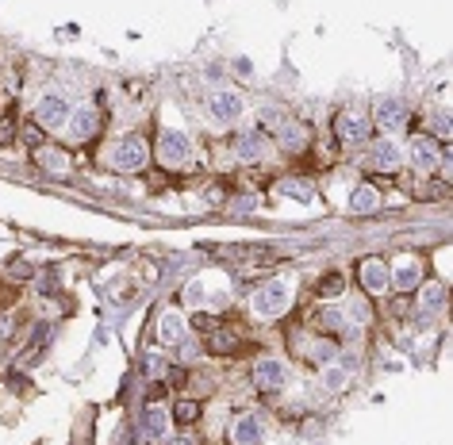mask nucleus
I'll list each match as a JSON object with an SVG mask.
<instances>
[{
  "instance_id": "f257e3e1",
  "label": "nucleus",
  "mask_w": 453,
  "mask_h": 445,
  "mask_svg": "<svg viewBox=\"0 0 453 445\" xmlns=\"http://www.w3.org/2000/svg\"><path fill=\"white\" fill-rule=\"evenodd\" d=\"M288 300H292L288 284H285V280H269V284H261V288L253 292V315H261V319H280V315L288 311Z\"/></svg>"
},
{
  "instance_id": "f03ea898",
  "label": "nucleus",
  "mask_w": 453,
  "mask_h": 445,
  "mask_svg": "<svg viewBox=\"0 0 453 445\" xmlns=\"http://www.w3.org/2000/svg\"><path fill=\"white\" fill-rule=\"evenodd\" d=\"M192 154V142L185 138V131H162L158 138V162L169 165V169H181Z\"/></svg>"
},
{
  "instance_id": "7ed1b4c3",
  "label": "nucleus",
  "mask_w": 453,
  "mask_h": 445,
  "mask_svg": "<svg viewBox=\"0 0 453 445\" xmlns=\"http://www.w3.org/2000/svg\"><path fill=\"white\" fill-rule=\"evenodd\" d=\"M143 165H146V142L143 138H124L111 150V169H119V173H138Z\"/></svg>"
},
{
  "instance_id": "20e7f679",
  "label": "nucleus",
  "mask_w": 453,
  "mask_h": 445,
  "mask_svg": "<svg viewBox=\"0 0 453 445\" xmlns=\"http://www.w3.org/2000/svg\"><path fill=\"white\" fill-rule=\"evenodd\" d=\"M35 119H39L43 127L58 131V127H65V119H70V104H65L58 92H46L39 100V108H35Z\"/></svg>"
},
{
  "instance_id": "39448f33",
  "label": "nucleus",
  "mask_w": 453,
  "mask_h": 445,
  "mask_svg": "<svg viewBox=\"0 0 453 445\" xmlns=\"http://www.w3.org/2000/svg\"><path fill=\"white\" fill-rule=\"evenodd\" d=\"M207 111H212V119L215 123H234V119H239L242 116V97H239V92H215V97L212 100H207Z\"/></svg>"
},
{
  "instance_id": "423d86ee",
  "label": "nucleus",
  "mask_w": 453,
  "mask_h": 445,
  "mask_svg": "<svg viewBox=\"0 0 453 445\" xmlns=\"http://www.w3.org/2000/svg\"><path fill=\"white\" fill-rule=\"evenodd\" d=\"M65 135H70L73 142H89L92 135H97V127H100V119H97V111L92 108H77V111H70V119H65Z\"/></svg>"
},
{
  "instance_id": "0eeeda50",
  "label": "nucleus",
  "mask_w": 453,
  "mask_h": 445,
  "mask_svg": "<svg viewBox=\"0 0 453 445\" xmlns=\"http://www.w3.org/2000/svg\"><path fill=\"white\" fill-rule=\"evenodd\" d=\"M361 284H365V292H369V296H381V292H388V284H392L388 265L376 261V258H369V261L361 265Z\"/></svg>"
},
{
  "instance_id": "6e6552de",
  "label": "nucleus",
  "mask_w": 453,
  "mask_h": 445,
  "mask_svg": "<svg viewBox=\"0 0 453 445\" xmlns=\"http://www.w3.org/2000/svg\"><path fill=\"white\" fill-rule=\"evenodd\" d=\"M285 380H288L285 361H273V357H269V361L258 365V388H261V392H280Z\"/></svg>"
},
{
  "instance_id": "1a4fd4ad",
  "label": "nucleus",
  "mask_w": 453,
  "mask_h": 445,
  "mask_svg": "<svg viewBox=\"0 0 453 445\" xmlns=\"http://www.w3.org/2000/svg\"><path fill=\"white\" fill-rule=\"evenodd\" d=\"M165 434H169V414H165V407H146V411H143V438L162 441Z\"/></svg>"
},
{
  "instance_id": "9d476101",
  "label": "nucleus",
  "mask_w": 453,
  "mask_h": 445,
  "mask_svg": "<svg viewBox=\"0 0 453 445\" xmlns=\"http://www.w3.org/2000/svg\"><path fill=\"white\" fill-rule=\"evenodd\" d=\"M403 162V150L395 146V142H373V150H369V165H376V169H395Z\"/></svg>"
},
{
  "instance_id": "9b49d317",
  "label": "nucleus",
  "mask_w": 453,
  "mask_h": 445,
  "mask_svg": "<svg viewBox=\"0 0 453 445\" xmlns=\"http://www.w3.org/2000/svg\"><path fill=\"white\" fill-rule=\"evenodd\" d=\"M403 116H408V111H403V104L400 100H376V123H381L384 131H400L403 127Z\"/></svg>"
},
{
  "instance_id": "f8f14e48",
  "label": "nucleus",
  "mask_w": 453,
  "mask_h": 445,
  "mask_svg": "<svg viewBox=\"0 0 453 445\" xmlns=\"http://www.w3.org/2000/svg\"><path fill=\"white\" fill-rule=\"evenodd\" d=\"M261 154H266V138H261L258 131H246V135L234 138V158H242V162H258Z\"/></svg>"
},
{
  "instance_id": "ddd939ff",
  "label": "nucleus",
  "mask_w": 453,
  "mask_h": 445,
  "mask_svg": "<svg viewBox=\"0 0 453 445\" xmlns=\"http://www.w3.org/2000/svg\"><path fill=\"white\" fill-rule=\"evenodd\" d=\"M369 135V123L361 116H354V111H346V116H338V138L342 142H361Z\"/></svg>"
},
{
  "instance_id": "4468645a",
  "label": "nucleus",
  "mask_w": 453,
  "mask_h": 445,
  "mask_svg": "<svg viewBox=\"0 0 453 445\" xmlns=\"http://www.w3.org/2000/svg\"><path fill=\"white\" fill-rule=\"evenodd\" d=\"M411 162L419 165V169H434L442 162V154H438V146H434V138H415L411 142Z\"/></svg>"
},
{
  "instance_id": "2eb2a0df",
  "label": "nucleus",
  "mask_w": 453,
  "mask_h": 445,
  "mask_svg": "<svg viewBox=\"0 0 453 445\" xmlns=\"http://www.w3.org/2000/svg\"><path fill=\"white\" fill-rule=\"evenodd\" d=\"M258 438H261V422L253 419V414H246V419L234 422V430H231L234 445H258Z\"/></svg>"
},
{
  "instance_id": "dca6fc26",
  "label": "nucleus",
  "mask_w": 453,
  "mask_h": 445,
  "mask_svg": "<svg viewBox=\"0 0 453 445\" xmlns=\"http://www.w3.org/2000/svg\"><path fill=\"white\" fill-rule=\"evenodd\" d=\"M419 307H422V315H438V311L446 307V288H442V284H422Z\"/></svg>"
},
{
  "instance_id": "f3484780",
  "label": "nucleus",
  "mask_w": 453,
  "mask_h": 445,
  "mask_svg": "<svg viewBox=\"0 0 453 445\" xmlns=\"http://www.w3.org/2000/svg\"><path fill=\"white\" fill-rule=\"evenodd\" d=\"M350 207H354L357 215H369V211H376V207H381V192H376L373 185H361V188L350 196Z\"/></svg>"
},
{
  "instance_id": "a211bd4d",
  "label": "nucleus",
  "mask_w": 453,
  "mask_h": 445,
  "mask_svg": "<svg viewBox=\"0 0 453 445\" xmlns=\"http://www.w3.org/2000/svg\"><path fill=\"white\" fill-rule=\"evenodd\" d=\"M158 334H162V342H181V338H185V315H177V311H165V315H162V326H158Z\"/></svg>"
},
{
  "instance_id": "6ab92c4d",
  "label": "nucleus",
  "mask_w": 453,
  "mask_h": 445,
  "mask_svg": "<svg viewBox=\"0 0 453 445\" xmlns=\"http://www.w3.org/2000/svg\"><path fill=\"white\" fill-rule=\"evenodd\" d=\"M392 284H395V288H403V292L419 288V265H415V261H400V265H395V273H392Z\"/></svg>"
},
{
  "instance_id": "aec40b11",
  "label": "nucleus",
  "mask_w": 453,
  "mask_h": 445,
  "mask_svg": "<svg viewBox=\"0 0 453 445\" xmlns=\"http://www.w3.org/2000/svg\"><path fill=\"white\" fill-rule=\"evenodd\" d=\"M280 196H288V200H300V204H311V185L307 181H280L277 185Z\"/></svg>"
},
{
  "instance_id": "412c9836",
  "label": "nucleus",
  "mask_w": 453,
  "mask_h": 445,
  "mask_svg": "<svg viewBox=\"0 0 453 445\" xmlns=\"http://www.w3.org/2000/svg\"><path fill=\"white\" fill-rule=\"evenodd\" d=\"M304 142H307V135L300 127H292V123L280 127V146H285V150H304Z\"/></svg>"
},
{
  "instance_id": "4be33fe9",
  "label": "nucleus",
  "mask_w": 453,
  "mask_h": 445,
  "mask_svg": "<svg viewBox=\"0 0 453 445\" xmlns=\"http://www.w3.org/2000/svg\"><path fill=\"white\" fill-rule=\"evenodd\" d=\"M323 388H327V392H342V388H346V368L327 365L323 368Z\"/></svg>"
},
{
  "instance_id": "5701e85b",
  "label": "nucleus",
  "mask_w": 453,
  "mask_h": 445,
  "mask_svg": "<svg viewBox=\"0 0 453 445\" xmlns=\"http://www.w3.org/2000/svg\"><path fill=\"white\" fill-rule=\"evenodd\" d=\"M39 165L50 169V173H65V154H62V150H43V154H39Z\"/></svg>"
},
{
  "instance_id": "b1692460",
  "label": "nucleus",
  "mask_w": 453,
  "mask_h": 445,
  "mask_svg": "<svg viewBox=\"0 0 453 445\" xmlns=\"http://www.w3.org/2000/svg\"><path fill=\"white\" fill-rule=\"evenodd\" d=\"M173 414H177V422H196V419H200V407L185 400V403H177V411H173Z\"/></svg>"
},
{
  "instance_id": "393cba45",
  "label": "nucleus",
  "mask_w": 453,
  "mask_h": 445,
  "mask_svg": "<svg viewBox=\"0 0 453 445\" xmlns=\"http://www.w3.org/2000/svg\"><path fill=\"white\" fill-rule=\"evenodd\" d=\"M319 323H323V326H330V330H338V326L346 323V319H342V311H334V307H323V311H319Z\"/></svg>"
},
{
  "instance_id": "a878e982",
  "label": "nucleus",
  "mask_w": 453,
  "mask_h": 445,
  "mask_svg": "<svg viewBox=\"0 0 453 445\" xmlns=\"http://www.w3.org/2000/svg\"><path fill=\"white\" fill-rule=\"evenodd\" d=\"M319 292H323V296H338V292H342V277H338V273H330V277H323V284H319Z\"/></svg>"
},
{
  "instance_id": "bb28decb",
  "label": "nucleus",
  "mask_w": 453,
  "mask_h": 445,
  "mask_svg": "<svg viewBox=\"0 0 453 445\" xmlns=\"http://www.w3.org/2000/svg\"><path fill=\"white\" fill-rule=\"evenodd\" d=\"M231 346H234L231 334H223V330H215V334H212V349H219V353H223V349H231Z\"/></svg>"
},
{
  "instance_id": "cd10ccee",
  "label": "nucleus",
  "mask_w": 453,
  "mask_h": 445,
  "mask_svg": "<svg viewBox=\"0 0 453 445\" xmlns=\"http://www.w3.org/2000/svg\"><path fill=\"white\" fill-rule=\"evenodd\" d=\"M430 127H434V135H442V138H446V135H449V119H446V116H442V111H438V116H434V119H430Z\"/></svg>"
},
{
  "instance_id": "c85d7f7f",
  "label": "nucleus",
  "mask_w": 453,
  "mask_h": 445,
  "mask_svg": "<svg viewBox=\"0 0 453 445\" xmlns=\"http://www.w3.org/2000/svg\"><path fill=\"white\" fill-rule=\"evenodd\" d=\"M204 300H207V292L200 284H188V304H204Z\"/></svg>"
},
{
  "instance_id": "c756f323",
  "label": "nucleus",
  "mask_w": 453,
  "mask_h": 445,
  "mask_svg": "<svg viewBox=\"0 0 453 445\" xmlns=\"http://www.w3.org/2000/svg\"><path fill=\"white\" fill-rule=\"evenodd\" d=\"M365 319H369V307H365V304H354V307H350V323H365Z\"/></svg>"
},
{
  "instance_id": "7c9ffc66",
  "label": "nucleus",
  "mask_w": 453,
  "mask_h": 445,
  "mask_svg": "<svg viewBox=\"0 0 453 445\" xmlns=\"http://www.w3.org/2000/svg\"><path fill=\"white\" fill-rule=\"evenodd\" d=\"M261 123H269V127H285V123H280V111H261Z\"/></svg>"
}]
</instances>
